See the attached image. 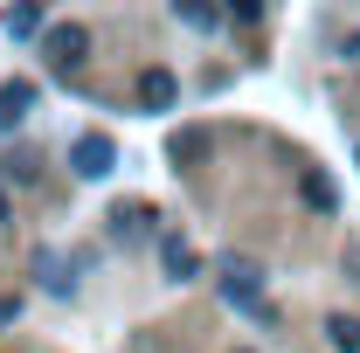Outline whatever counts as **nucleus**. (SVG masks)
Listing matches in <instances>:
<instances>
[{
	"instance_id": "nucleus-10",
	"label": "nucleus",
	"mask_w": 360,
	"mask_h": 353,
	"mask_svg": "<svg viewBox=\"0 0 360 353\" xmlns=\"http://www.w3.org/2000/svg\"><path fill=\"white\" fill-rule=\"evenodd\" d=\"M14 312H21V305H14V298H0V326H7V319H14Z\"/></svg>"
},
{
	"instance_id": "nucleus-2",
	"label": "nucleus",
	"mask_w": 360,
	"mask_h": 353,
	"mask_svg": "<svg viewBox=\"0 0 360 353\" xmlns=\"http://www.w3.org/2000/svg\"><path fill=\"white\" fill-rule=\"evenodd\" d=\"M77 174H111V139H77Z\"/></svg>"
},
{
	"instance_id": "nucleus-3",
	"label": "nucleus",
	"mask_w": 360,
	"mask_h": 353,
	"mask_svg": "<svg viewBox=\"0 0 360 353\" xmlns=\"http://www.w3.org/2000/svg\"><path fill=\"white\" fill-rule=\"evenodd\" d=\"M84 49H90V35H84V28H56V35H49V56H56V63H77Z\"/></svg>"
},
{
	"instance_id": "nucleus-12",
	"label": "nucleus",
	"mask_w": 360,
	"mask_h": 353,
	"mask_svg": "<svg viewBox=\"0 0 360 353\" xmlns=\"http://www.w3.org/2000/svg\"><path fill=\"white\" fill-rule=\"evenodd\" d=\"M0 215H7V201H0Z\"/></svg>"
},
{
	"instance_id": "nucleus-4",
	"label": "nucleus",
	"mask_w": 360,
	"mask_h": 353,
	"mask_svg": "<svg viewBox=\"0 0 360 353\" xmlns=\"http://www.w3.org/2000/svg\"><path fill=\"white\" fill-rule=\"evenodd\" d=\"M28 104H35V90H28V84H14V90H0V125H14V118H21V111H28Z\"/></svg>"
},
{
	"instance_id": "nucleus-5",
	"label": "nucleus",
	"mask_w": 360,
	"mask_h": 353,
	"mask_svg": "<svg viewBox=\"0 0 360 353\" xmlns=\"http://www.w3.org/2000/svg\"><path fill=\"white\" fill-rule=\"evenodd\" d=\"M298 187H305V201H312L319 215H326V208H333V187H326V174H305V180H298Z\"/></svg>"
},
{
	"instance_id": "nucleus-1",
	"label": "nucleus",
	"mask_w": 360,
	"mask_h": 353,
	"mask_svg": "<svg viewBox=\"0 0 360 353\" xmlns=\"http://www.w3.org/2000/svg\"><path fill=\"white\" fill-rule=\"evenodd\" d=\"M139 104H146V111H167V104H174V77H167V70H146V77H139Z\"/></svg>"
},
{
	"instance_id": "nucleus-6",
	"label": "nucleus",
	"mask_w": 360,
	"mask_h": 353,
	"mask_svg": "<svg viewBox=\"0 0 360 353\" xmlns=\"http://www.w3.org/2000/svg\"><path fill=\"white\" fill-rule=\"evenodd\" d=\"M333 347H340V353H360V319H333Z\"/></svg>"
},
{
	"instance_id": "nucleus-8",
	"label": "nucleus",
	"mask_w": 360,
	"mask_h": 353,
	"mask_svg": "<svg viewBox=\"0 0 360 353\" xmlns=\"http://www.w3.org/2000/svg\"><path fill=\"white\" fill-rule=\"evenodd\" d=\"M7 28H14V35H35L42 14H35V7H7Z\"/></svg>"
},
{
	"instance_id": "nucleus-9",
	"label": "nucleus",
	"mask_w": 360,
	"mask_h": 353,
	"mask_svg": "<svg viewBox=\"0 0 360 353\" xmlns=\"http://www.w3.org/2000/svg\"><path fill=\"white\" fill-rule=\"evenodd\" d=\"M229 14H236V21H257V14H264V0H229Z\"/></svg>"
},
{
	"instance_id": "nucleus-7",
	"label": "nucleus",
	"mask_w": 360,
	"mask_h": 353,
	"mask_svg": "<svg viewBox=\"0 0 360 353\" xmlns=\"http://www.w3.org/2000/svg\"><path fill=\"white\" fill-rule=\"evenodd\" d=\"M167 270H174V277H194V250H187V243H167Z\"/></svg>"
},
{
	"instance_id": "nucleus-11",
	"label": "nucleus",
	"mask_w": 360,
	"mask_h": 353,
	"mask_svg": "<svg viewBox=\"0 0 360 353\" xmlns=\"http://www.w3.org/2000/svg\"><path fill=\"white\" fill-rule=\"evenodd\" d=\"M354 56H360V35H354Z\"/></svg>"
}]
</instances>
